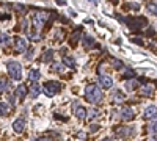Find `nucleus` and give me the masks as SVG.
I'll use <instances>...</instances> for the list:
<instances>
[{"label":"nucleus","mask_w":157,"mask_h":141,"mask_svg":"<svg viewBox=\"0 0 157 141\" xmlns=\"http://www.w3.org/2000/svg\"><path fill=\"white\" fill-rule=\"evenodd\" d=\"M85 97L86 100L90 102V104H101V100H102V91H101V88L96 86V85H88L85 88Z\"/></svg>","instance_id":"f257e3e1"},{"label":"nucleus","mask_w":157,"mask_h":141,"mask_svg":"<svg viewBox=\"0 0 157 141\" xmlns=\"http://www.w3.org/2000/svg\"><path fill=\"white\" fill-rule=\"evenodd\" d=\"M6 68H8V74L11 75L13 80H21L22 79V66L19 65L17 61H14V60L8 61Z\"/></svg>","instance_id":"f03ea898"},{"label":"nucleus","mask_w":157,"mask_h":141,"mask_svg":"<svg viewBox=\"0 0 157 141\" xmlns=\"http://www.w3.org/2000/svg\"><path fill=\"white\" fill-rule=\"evenodd\" d=\"M43 89H44V94H46L47 97H54L57 93L61 91V83L57 82V80H52V82H47V83L43 86Z\"/></svg>","instance_id":"7ed1b4c3"},{"label":"nucleus","mask_w":157,"mask_h":141,"mask_svg":"<svg viewBox=\"0 0 157 141\" xmlns=\"http://www.w3.org/2000/svg\"><path fill=\"white\" fill-rule=\"evenodd\" d=\"M47 17H49V14H47V13H44V11L35 13V14H33V25H35L36 28H41L43 25H44V22L47 20Z\"/></svg>","instance_id":"20e7f679"},{"label":"nucleus","mask_w":157,"mask_h":141,"mask_svg":"<svg viewBox=\"0 0 157 141\" xmlns=\"http://www.w3.org/2000/svg\"><path fill=\"white\" fill-rule=\"evenodd\" d=\"M72 110H74V114L77 119H85L86 118V110L78 104V102H74L72 104Z\"/></svg>","instance_id":"39448f33"},{"label":"nucleus","mask_w":157,"mask_h":141,"mask_svg":"<svg viewBox=\"0 0 157 141\" xmlns=\"http://www.w3.org/2000/svg\"><path fill=\"white\" fill-rule=\"evenodd\" d=\"M99 85L104 89H110L113 86V79H110L109 75H99Z\"/></svg>","instance_id":"423d86ee"},{"label":"nucleus","mask_w":157,"mask_h":141,"mask_svg":"<svg viewBox=\"0 0 157 141\" xmlns=\"http://www.w3.org/2000/svg\"><path fill=\"white\" fill-rule=\"evenodd\" d=\"M155 116H157V107H155V105L146 107L145 113H143V118H145V119H152V118H155Z\"/></svg>","instance_id":"0eeeda50"},{"label":"nucleus","mask_w":157,"mask_h":141,"mask_svg":"<svg viewBox=\"0 0 157 141\" xmlns=\"http://www.w3.org/2000/svg\"><path fill=\"white\" fill-rule=\"evenodd\" d=\"M14 46H16V50H19V52H25L27 50V41L21 36H17L14 39Z\"/></svg>","instance_id":"6e6552de"},{"label":"nucleus","mask_w":157,"mask_h":141,"mask_svg":"<svg viewBox=\"0 0 157 141\" xmlns=\"http://www.w3.org/2000/svg\"><path fill=\"white\" fill-rule=\"evenodd\" d=\"M24 129H25V121H24L22 118H17L14 122H13V130H14L16 133L24 132Z\"/></svg>","instance_id":"1a4fd4ad"},{"label":"nucleus","mask_w":157,"mask_h":141,"mask_svg":"<svg viewBox=\"0 0 157 141\" xmlns=\"http://www.w3.org/2000/svg\"><path fill=\"white\" fill-rule=\"evenodd\" d=\"M121 116H123V119H126V121H132L134 116H135V113H134V110L130 108V107H126V108L121 110Z\"/></svg>","instance_id":"9d476101"},{"label":"nucleus","mask_w":157,"mask_h":141,"mask_svg":"<svg viewBox=\"0 0 157 141\" xmlns=\"http://www.w3.org/2000/svg\"><path fill=\"white\" fill-rule=\"evenodd\" d=\"M39 93H41V88H39V85H38V83H33V85L30 86V93H29V96H30L32 99H36V97L39 96Z\"/></svg>","instance_id":"9b49d317"},{"label":"nucleus","mask_w":157,"mask_h":141,"mask_svg":"<svg viewBox=\"0 0 157 141\" xmlns=\"http://www.w3.org/2000/svg\"><path fill=\"white\" fill-rule=\"evenodd\" d=\"M25 96H27V89H25V85H21V86H17V89L14 91V97L25 99Z\"/></svg>","instance_id":"f8f14e48"},{"label":"nucleus","mask_w":157,"mask_h":141,"mask_svg":"<svg viewBox=\"0 0 157 141\" xmlns=\"http://www.w3.org/2000/svg\"><path fill=\"white\" fill-rule=\"evenodd\" d=\"M94 46V38L91 36V35H85L83 36V47L90 49V47H93Z\"/></svg>","instance_id":"ddd939ff"},{"label":"nucleus","mask_w":157,"mask_h":141,"mask_svg":"<svg viewBox=\"0 0 157 141\" xmlns=\"http://www.w3.org/2000/svg\"><path fill=\"white\" fill-rule=\"evenodd\" d=\"M112 99L116 102V104H121V102H124L126 96H124L121 91H113V94H112Z\"/></svg>","instance_id":"4468645a"},{"label":"nucleus","mask_w":157,"mask_h":141,"mask_svg":"<svg viewBox=\"0 0 157 141\" xmlns=\"http://www.w3.org/2000/svg\"><path fill=\"white\" fill-rule=\"evenodd\" d=\"M39 79H41V72H39L38 69H32L30 74H29V80H32V82H38Z\"/></svg>","instance_id":"2eb2a0df"},{"label":"nucleus","mask_w":157,"mask_h":141,"mask_svg":"<svg viewBox=\"0 0 157 141\" xmlns=\"http://www.w3.org/2000/svg\"><path fill=\"white\" fill-rule=\"evenodd\" d=\"M61 65H63V66H68V68H71V69H74V68H75V61H74L71 57H63Z\"/></svg>","instance_id":"dca6fc26"},{"label":"nucleus","mask_w":157,"mask_h":141,"mask_svg":"<svg viewBox=\"0 0 157 141\" xmlns=\"http://www.w3.org/2000/svg\"><path fill=\"white\" fill-rule=\"evenodd\" d=\"M140 91H141V94H145V96H151L152 94V86L151 85H143L140 88Z\"/></svg>","instance_id":"f3484780"},{"label":"nucleus","mask_w":157,"mask_h":141,"mask_svg":"<svg viewBox=\"0 0 157 141\" xmlns=\"http://www.w3.org/2000/svg\"><path fill=\"white\" fill-rule=\"evenodd\" d=\"M10 111V107L5 104V102H0V116H6Z\"/></svg>","instance_id":"a211bd4d"},{"label":"nucleus","mask_w":157,"mask_h":141,"mask_svg":"<svg viewBox=\"0 0 157 141\" xmlns=\"http://www.w3.org/2000/svg\"><path fill=\"white\" fill-rule=\"evenodd\" d=\"M138 86V83L135 80H130V82H126V89L127 91H134V89Z\"/></svg>","instance_id":"6ab92c4d"},{"label":"nucleus","mask_w":157,"mask_h":141,"mask_svg":"<svg viewBox=\"0 0 157 141\" xmlns=\"http://www.w3.org/2000/svg\"><path fill=\"white\" fill-rule=\"evenodd\" d=\"M8 88H10L8 82H5L3 79H0V94H2V93H5V91H6Z\"/></svg>","instance_id":"aec40b11"},{"label":"nucleus","mask_w":157,"mask_h":141,"mask_svg":"<svg viewBox=\"0 0 157 141\" xmlns=\"http://www.w3.org/2000/svg\"><path fill=\"white\" fill-rule=\"evenodd\" d=\"M148 11L151 13V14L157 16V3H149L148 5Z\"/></svg>","instance_id":"412c9836"},{"label":"nucleus","mask_w":157,"mask_h":141,"mask_svg":"<svg viewBox=\"0 0 157 141\" xmlns=\"http://www.w3.org/2000/svg\"><path fill=\"white\" fill-rule=\"evenodd\" d=\"M10 43V36L8 35H0V46H6Z\"/></svg>","instance_id":"4be33fe9"},{"label":"nucleus","mask_w":157,"mask_h":141,"mask_svg":"<svg viewBox=\"0 0 157 141\" xmlns=\"http://www.w3.org/2000/svg\"><path fill=\"white\" fill-rule=\"evenodd\" d=\"M52 57H54V52H52V50L49 49V50H47V52L44 54V57H43V60H44L46 63H49V61L52 60Z\"/></svg>","instance_id":"5701e85b"},{"label":"nucleus","mask_w":157,"mask_h":141,"mask_svg":"<svg viewBox=\"0 0 157 141\" xmlns=\"http://www.w3.org/2000/svg\"><path fill=\"white\" fill-rule=\"evenodd\" d=\"M86 116H88V119H94L96 116H99V111H98V110H88Z\"/></svg>","instance_id":"b1692460"},{"label":"nucleus","mask_w":157,"mask_h":141,"mask_svg":"<svg viewBox=\"0 0 157 141\" xmlns=\"http://www.w3.org/2000/svg\"><path fill=\"white\" fill-rule=\"evenodd\" d=\"M78 36H80V30H77V32L72 35V38H71V44H74V43L78 41Z\"/></svg>","instance_id":"393cba45"},{"label":"nucleus","mask_w":157,"mask_h":141,"mask_svg":"<svg viewBox=\"0 0 157 141\" xmlns=\"http://www.w3.org/2000/svg\"><path fill=\"white\" fill-rule=\"evenodd\" d=\"M124 77H127V79H132V77H135V72H134L132 69H126Z\"/></svg>","instance_id":"a878e982"},{"label":"nucleus","mask_w":157,"mask_h":141,"mask_svg":"<svg viewBox=\"0 0 157 141\" xmlns=\"http://www.w3.org/2000/svg\"><path fill=\"white\" fill-rule=\"evenodd\" d=\"M151 130H152V132H154V133H157V121H155V122H152V124H151Z\"/></svg>","instance_id":"bb28decb"},{"label":"nucleus","mask_w":157,"mask_h":141,"mask_svg":"<svg viewBox=\"0 0 157 141\" xmlns=\"http://www.w3.org/2000/svg\"><path fill=\"white\" fill-rule=\"evenodd\" d=\"M35 141H52L49 136H43V138H38V139H35Z\"/></svg>","instance_id":"cd10ccee"},{"label":"nucleus","mask_w":157,"mask_h":141,"mask_svg":"<svg viewBox=\"0 0 157 141\" xmlns=\"http://www.w3.org/2000/svg\"><path fill=\"white\" fill-rule=\"evenodd\" d=\"M113 61H115V68H116V69H120V68H121V63H120V60H113Z\"/></svg>","instance_id":"c85d7f7f"},{"label":"nucleus","mask_w":157,"mask_h":141,"mask_svg":"<svg viewBox=\"0 0 157 141\" xmlns=\"http://www.w3.org/2000/svg\"><path fill=\"white\" fill-rule=\"evenodd\" d=\"M32 55H33V49H29V55H27V58L30 60V58H32Z\"/></svg>","instance_id":"c756f323"},{"label":"nucleus","mask_w":157,"mask_h":141,"mask_svg":"<svg viewBox=\"0 0 157 141\" xmlns=\"http://www.w3.org/2000/svg\"><path fill=\"white\" fill-rule=\"evenodd\" d=\"M78 138L83 139V138H85V132H78Z\"/></svg>","instance_id":"7c9ffc66"},{"label":"nucleus","mask_w":157,"mask_h":141,"mask_svg":"<svg viewBox=\"0 0 157 141\" xmlns=\"http://www.w3.org/2000/svg\"><path fill=\"white\" fill-rule=\"evenodd\" d=\"M99 129V125H93V127H91V132H96Z\"/></svg>","instance_id":"2f4dec72"},{"label":"nucleus","mask_w":157,"mask_h":141,"mask_svg":"<svg viewBox=\"0 0 157 141\" xmlns=\"http://www.w3.org/2000/svg\"><path fill=\"white\" fill-rule=\"evenodd\" d=\"M102 141H113V138H104Z\"/></svg>","instance_id":"473e14b6"}]
</instances>
